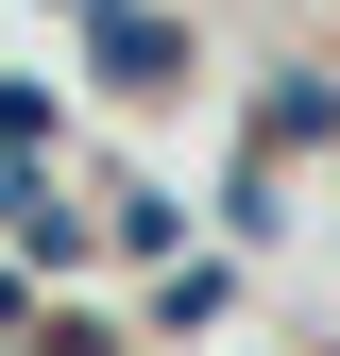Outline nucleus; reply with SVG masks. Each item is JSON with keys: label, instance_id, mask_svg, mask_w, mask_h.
I'll return each instance as SVG.
<instances>
[{"label": "nucleus", "instance_id": "4", "mask_svg": "<svg viewBox=\"0 0 340 356\" xmlns=\"http://www.w3.org/2000/svg\"><path fill=\"white\" fill-rule=\"evenodd\" d=\"M102 238H119V254H170V272H187V220H170V187H119V204H102Z\"/></svg>", "mask_w": 340, "mask_h": 356}, {"label": "nucleus", "instance_id": "7", "mask_svg": "<svg viewBox=\"0 0 340 356\" xmlns=\"http://www.w3.org/2000/svg\"><path fill=\"white\" fill-rule=\"evenodd\" d=\"M68 17H102V0H68Z\"/></svg>", "mask_w": 340, "mask_h": 356}, {"label": "nucleus", "instance_id": "2", "mask_svg": "<svg viewBox=\"0 0 340 356\" xmlns=\"http://www.w3.org/2000/svg\"><path fill=\"white\" fill-rule=\"evenodd\" d=\"M102 85H187V34L137 17V0H102Z\"/></svg>", "mask_w": 340, "mask_h": 356}, {"label": "nucleus", "instance_id": "6", "mask_svg": "<svg viewBox=\"0 0 340 356\" xmlns=\"http://www.w3.org/2000/svg\"><path fill=\"white\" fill-rule=\"evenodd\" d=\"M52 356H119V323H52Z\"/></svg>", "mask_w": 340, "mask_h": 356}, {"label": "nucleus", "instance_id": "3", "mask_svg": "<svg viewBox=\"0 0 340 356\" xmlns=\"http://www.w3.org/2000/svg\"><path fill=\"white\" fill-rule=\"evenodd\" d=\"M307 136H340V68H289L255 102V153H307Z\"/></svg>", "mask_w": 340, "mask_h": 356}, {"label": "nucleus", "instance_id": "5", "mask_svg": "<svg viewBox=\"0 0 340 356\" xmlns=\"http://www.w3.org/2000/svg\"><path fill=\"white\" fill-rule=\"evenodd\" d=\"M34 136H52V85H34V68H0V153H34Z\"/></svg>", "mask_w": 340, "mask_h": 356}, {"label": "nucleus", "instance_id": "1", "mask_svg": "<svg viewBox=\"0 0 340 356\" xmlns=\"http://www.w3.org/2000/svg\"><path fill=\"white\" fill-rule=\"evenodd\" d=\"M0 220H17L34 254H52V272L85 254V204H52V170H34V153H0Z\"/></svg>", "mask_w": 340, "mask_h": 356}]
</instances>
